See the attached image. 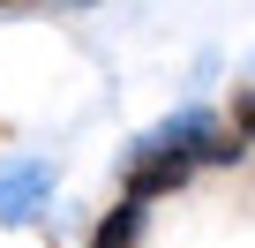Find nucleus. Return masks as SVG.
<instances>
[{
    "label": "nucleus",
    "mask_w": 255,
    "mask_h": 248,
    "mask_svg": "<svg viewBox=\"0 0 255 248\" xmlns=\"http://www.w3.org/2000/svg\"><path fill=\"white\" fill-rule=\"evenodd\" d=\"M45 196H53V166H45V158H15V166H0V226H30Z\"/></svg>",
    "instance_id": "obj_1"
},
{
    "label": "nucleus",
    "mask_w": 255,
    "mask_h": 248,
    "mask_svg": "<svg viewBox=\"0 0 255 248\" xmlns=\"http://www.w3.org/2000/svg\"><path fill=\"white\" fill-rule=\"evenodd\" d=\"M188 173H195L188 158H173V151H143V143H135V158H128V181H120V196H128V203H150V196H173Z\"/></svg>",
    "instance_id": "obj_2"
},
{
    "label": "nucleus",
    "mask_w": 255,
    "mask_h": 248,
    "mask_svg": "<svg viewBox=\"0 0 255 248\" xmlns=\"http://www.w3.org/2000/svg\"><path fill=\"white\" fill-rule=\"evenodd\" d=\"M135 241H143V203H128V196H120V203H113V211L98 218L90 248H135Z\"/></svg>",
    "instance_id": "obj_3"
},
{
    "label": "nucleus",
    "mask_w": 255,
    "mask_h": 248,
    "mask_svg": "<svg viewBox=\"0 0 255 248\" xmlns=\"http://www.w3.org/2000/svg\"><path fill=\"white\" fill-rule=\"evenodd\" d=\"M233 136H240V143H255V90H240V98H233Z\"/></svg>",
    "instance_id": "obj_4"
}]
</instances>
